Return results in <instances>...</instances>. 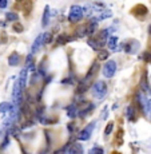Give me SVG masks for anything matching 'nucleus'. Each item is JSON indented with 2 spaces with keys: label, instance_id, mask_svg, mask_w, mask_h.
<instances>
[{
  "label": "nucleus",
  "instance_id": "nucleus-1",
  "mask_svg": "<svg viewBox=\"0 0 151 154\" xmlns=\"http://www.w3.org/2000/svg\"><path fill=\"white\" fill-rule=\"evenodd\" d=\"M92 91H94L95 98L99 99V101H102L107 94V84L104 83L103 80H99V82H96V83L92 86Z\"/></svg>",
  "mask_w": 151,
  "mask_h": 154
},
{
  "label": "nucleus",
  "instance_id": "nucleus-2",
  "mask_svg": "<svg viewBox=\"0 0 151 154\" xmlns=\"http://www.w3.org/2000/svg\"><path fill=\"white\" fill-rule=\"evenodd\" d=\"M83 8L80 5H72L71 7V11H70V15H68V20L71 23H76L82 20L83 18Z\"/></svg>",
  "mask_w": 151,
  "mask_h": 154
},
{
  "label": "nucleus",
  "instance_id": "nucleus-3",
  "mask_svg": "<svg viewBox=\"0 0 151 154\" xmlns=\"http://www.w3.org/2000/svg\"><path fill=\"white\" fill-rule=\"evenodd\" d=\"M116 72V63L114 60H108L103 67V75L106 78H112Z\"/></svg>",
  "mask_w": 151,
  "mask_h": 154
},
{
  "label": "nucleus",
  "instance_id": "nucleus-4",
  "mask_svg": "<svg viewBox=\"0 0 151 154\" xmlns=\"http://www.w3.org/2000/svg\"><path fill=\"white\" fill-rule=\"evenodd\" d=\"M94 127H95V122L88 123V125L79 133L78 139H80V141H87V139H90V137H91V134H92V131H94Z\"/></svg>",
  "mask_w": 151,
  "mask_h": 154
},
{
  "label": "nucleus",
  "instance_id": "nucleus-5",
  "mask_svg": "<svg viewBox=\"0 0 151 154\" xmlns=\"http://www.w3.org/2000/svg\"><path fill=\"white\" fill-rule=\"evenodd\" d=\"M98 22H99V19H91V22L87 24V27H86V35H94L95 34V31H96V26H98Z\"/></svg>",
  "mask_w": 151,
  "mask_h": 154
},
{
  "label": "nucleus",
  "instance_id": "nucleus-6",
  "mask_svg": "<svg viewBox=\"0 0 151 154\" xmlns=\"http://www.w3.org/2000/svg\"><path fill=\"white\" fill-rule=\"evenodd\" d=\"M27 70L28 68H23L22 70V72H20V76H19V80L16 82L18 83V86L20 88H22V91H24V87H26V79H27Z\"/></svg>",
  "mask_w": 151,
  "mask_h": 154
},
{
  "label": "nucleus",
  "instance_id": "nucleus-7",
  "mask_svg": "<svg viewBox=\"0 0 151 154\" xmlns=\"http://www.w3.org/2000/svg\"><path fill=\"white\" fill-rule=\"evenodd\" d=\"M67 115H68V118H76L78 115H79V113H78V106H76V103H72V105L67 106Z\"/></svg>",
  "mask_w": 151,
  "mask_h": 154
},
{
  "label": "nucleus",
  "instance_id": "nucleus-8",
  "mask_svg": "<svg viewBox=\"0 0 151 154\" xmlns=\"http://www.w3.org/2000/svg\"><path fill=\"white\" fill-rule=\"evenodd\" d=\"M42 44H43V34L38 36V38L35 39V42H34V44H32V47H31V54L32 55L39 51V48L42 47Z\"/></svg>",
  "mask_w": 151,
  "mask_h": 154
},
{
  "label": "nucleus",
  "instance_id": "nucleus-9",
  "mask_svg": "<svg viewBox=\"0 0 151 154\" xmlns=\"http://www.w3.org/2000/svg\"><path fill=\"white\" fill-rule=\"evenodd\" d=\"M98 68H99V64H98V63H96V62H95V63H92V66H91V68H90L88 72H87V76H86V79H84V80H90V79H91L94 75L96 74Z\"/></svg>",
  "mask_w": 151,
  "mask_h": 154
},
{
  "label": "nucleus",
  "instance_id": "nucleus-10",
  "mask_svg": "<svg viewBox=\"0 0 151 154\" xmlns=\"http://www.w3.org/2000/svg\"><path fill=\"white\" fill-rule=\"evenodd\" d=\"M19 62H20V56H19V54H16V52L11 54V56L8 58V64L9 66H18Z\"/></svg>",
  "mask_w": 151,
  "mask_h": 154
},
{
  "label": "nucleus",
  "instance_id": "nucleus-11",
  "mask_svg": "<svg viewBox=\"0 0 151 154\" xmlns=\"http://www.w3.org/2000/svg\"><path fill=\"white\" fill-rule=\"evenodd\" d=\"M68 151H70V154H83V146L80 143H74Z\"/></svg>",
  "mask_w": 151,
  "mask_h": 154
},
{
  "label": "nucleus",
  "instance_id": "nucleus-12",
  "mask_svg": "<svg viewBox=\"0 0 151 154\" xmlns=\"http://www.w3.org/2000/svg\"><path fill=\"white\" fill-rule=\"evenodd\" d=\"M48 22H49V7L47 5V7L44 8V12H43L42 26H43V27H47V26H48Z\"/></svg>",
  "mask_w": 151,
  "mask_h": 154
},
{
  "label": "nucleus",
  "instance_id": "nucleus-13",
  "mask_svg": "<svg viewBox=\"0 0 151 154\" xmlns=\"http://www.w3.org/2000/svg\"><path fill=\"white\" fill-rule=\"evenodd\" d=\"M13 106L11 105V103H8V102H3V103H0V113L1 114H4V113H8V111L12 110Z\"/></svg>",
  "mask_w": 151,
  "mask_h": 154
},
{
  "label": "nucleus",
  "instance_id": "nucleus-14",
  "mask_svg": "<svg viewBox=\"0 0 151 154\" xmlns=\"http://www.w3.org/2000/svg\"><path fill=\"white\" fill-rule=\"evenodd\" d=\"M87 88H88L87 80H82V82L78 84V87H76V92H78V94H83V92L87 91Z\"/></svg>",
  "mask_w": 151,
  "mask_h": 154
},
{
  "label": "nucleus",
  "instance_id": "nucleus-15",
  "mask_svg": "<svg viewBox=\"0 0 151 154\" xmlns=\"http://www.w3.org/2000/svg\"><path fill=\"white\" fill-rule=\"evenodd\" d=\"M94 107H95V106H94L92 103H90V105L87 106L86 109H83L82 111H79V117H80V118H84L86 115H88L90 113H91V111L94 110Z\"/></svg>",
  "mask_w": 151,
  "mask_h": 154
},
{
  "label": "nucleus",
  "instance_id": "nucleus-16",
  "mask_svg": "<svg viewBox=\"0 0 151 154\" xmlns=\"http://www.w3.org/2000/svg\"><path fill=\"white\" fill-rule=\"evenodd\" d=\"M126 113H127V118H129V121H135V110H134L133 106H129L127 110H126Z\"/></svg>",
  "mask_w": 151,
  "mask_h": 154
},
{
  "label": "nucleus",
  "instance_id": "nucleus-17",
  "mask_svg": "<svg viewBox=\"0 0 151 154\" xmlns=\"http://www.w3.org/2000/svg\"><path fill=\"white\" fill-rule=\"evenodd\" d=\"M5 18H7L8 22H16V23H18L19 15H18V13H15V12H8L7 15H5Z\"/></svg>",
  "mask_w": 151,
  "mask_h": 154
},
{
  "label": "nucleus",
  "instance_id": "nucleus-18",
  "mask_svg": "<svg viewBox=\"0 0 151 154\" xmlns=\"http://www.w3.org/2000/svg\"><path fill=\"white\" fill-rule=\"evenodd\" d=\"M116 43H118V38L116 36H111L110 39H108V47L111 50H116Z\"/></svg>",
  "mask_w": 151,
  "mask_h": 154
},
{
  "label": "nucleus",
  "instance_id": "nucleus-19",
  "mask_svg": "<svg viewBox=\"0 0 151 154\" xmlns=\"http://www.w3.org/2000/svg\"><path fill=\"white\" fill-rule=\"evenodd\" d=\"M71 38H68V36H64V35H59L58 39H56V43L58 44H64L66 42H70Z\"/></svg>",
  "mask_w": 151,
  "mask_h": 154
},
{
  "label": "nucleus",
  "instance_id": "nucleus-20",
  "mask_svg": "<svg viewBox=\"0 0 151 154\" xmlns=\"http://www.w3.org/2000/svg\"><path fill=\"white\" fill-rule=\"evenodd\" d=\"M51 39H52V36H51L49 32H44V34H43V44L51 43Z\"/></svg>",
  "mask_w": 151,
  "mask_h": 154
},
{
  "label": "nucleus",
  "instance_id": "nucleus-21",
  "mask_svg": "<svg viewBox=\"0 0 151 154\" xmlns=\"http://www.w3.org/2000/svg\"><path fill=\"white\" fill-rule=\"evenodd\" d=\"M108 56H110V54L107 52V51H100V52L98 54V59H99V60H107Z\"/></svg>",
  "mask_w": 151,
  "mask_h": 154
},
{
  "label": "nucleus",
  "instance_id": "nucleus-22",
  "mask_svg": "<svg viewBox=\"0 0 151 154\" xmlns=\"http://www.w3.org/2000/svg\"><path fill=\"white\" fill-rule=\"evenodd\" d=\"M88 154H103V149L102 147H98V146H94L92 149L88 151Z\"/></svg>",
  "mask_w": 151,
  "mask_h": 154
},
{
  "label": "nucleus",
  "instance_id": "nucleus-23",
  "mask_svg": "<svg viewBox=\"0 0 151 154\" xmlns=\"http://www.w3.org/2000/svg\"><path fill=\"white\" fill-rule=\"evenodd\" d=\"M112 129H114V122H108L106 130H104V135H110L112 131Z\"/></svg>",
  "mask_w": 151,
  "mask_h": 154
},
{
  "label": "nucleus",
  "instance_id": "nucleus-24",
  "mask_svg": "<svg viewBox=\"0 0 151 154\" xmlns=\"http://www.w3.org/2000/svg\"><path fill=\"white\" fill-rule=\"evenodd\" d=\"M32 54H30L28 56H27V59H26V68H31L32 67Z\"/></svg>",
  "mask_w": 151,
  "mask_h": 154
},
{
  "label": "nucleus",
  "instance_id": "nucleus-25",
  "mask_svg": "<svg viewBox=\"0 0 151 154\" xmlns=\"http://www.w3.org/2000/svg\"><path fill=\"white\" fill-rule=\"evenodd\" d=\"M140 84H142L143 90H146V91H148V90H150V88H148V84H147V82H146V76H143V78H142V82H140Z\"/></svg>",
  "mask_w": 151,
  "mask_h": 154
},
{
  "label": "nucleus",
  "instance_id": "nucleus-26",
  "mask_svg": "<svg viewBox=\"0 0 151 154\" xmlns=\"http://www.w3.org/2000/svg\"><path fill=\"white\" fill-rule=\"evenodd\" d=\"M68 146H70V145H68V143H67V145H66V146H63L62 149H59V150H58V151H55V153H53V154H66L67 149H68Z\"/></svg>",
  "mask_w": 151,
  "mask_h": 154
},
{
  "label": "nucleus",
  "instance_id": "nucleus-27",
  "mask_svg": "<svg viewBox=\"0 0 151 154\" xmlns=\"http://www.w3.org/2000/svg\"><path fill=\"white\" fill-rule=\"evenodd\" d=\"M83 12L87 15V16H90L91 13H92V9H91V5H86L84 8H83Z\"/></svg>",
  "mask_w": 151,
  "mask_h": 154
},
{
  "label": "nucleus",
  "instance_id": "nucleus-28",
  "mask_svg": "<svg viewBox=\"0 0 151 154\" xmlns=\"http://www.w3.org/2000/svg\"><path fill=\"white\" fill-rule=\"evenodd\" d=\"M13 31H16V32H22L23 26H20L19 23H15V24H13Z\"/></svg>",
  "mask_w": 151,
  "mask_h": 154
},
{
  "label": "nucleus",
  "instance_id": "nucleus-29",
  "mask_svg": "<svg viewBox=\"0 0 151 154\" xmlns=\"http://www.w3.org/2000/svg\"><path fill=\"white\" fill-rule=\"evenodd\" d=\"M9 134H12L13 137H18L19 135V130L16 127H11L9 129Z\"/></svg>",
  "mask_w": 151,
  "mask_h": 154
},
{
  "label": "nucleus",
  "instance_id": "nucleus-30",
  "mask_svg": "<svg viewBox=\"0 0 151 154\" xmlns=\"http://www.w3.org/2000/svg\"><path fill=\"white\" fill-rule=\"evenodd\" d=\"M143 59H144L146 62H150L151 60V54L144 52V54H143Z\"/></svg>",
  "mask_w": 151,
  "mask_h": 154
},
{
  "label": "nucleus",
  "instance_id": "nucleus-31",
  "mask_svg": "<svg viewBox=\"0 0 151 154\" xmlns=\"http://www.w3.org/2000/svg\"><path fill=\"white\" fill-rule=\"evenodd\" d=\"M8 5V1L7 0H0V8H5Z\"/></svg>",
  "mask_w": 151,
  "mask_h": 154
},
{
  "label": "nucleus",
  "instance_id": "nucleus-32",
  "mask_svg": "<svg viewBox=\"0 0 151 154\" xmlns=\"http://www.w3.org/2000/svg\"><path fill=\"white\" fill-rule=\"evenodd\" d=\"M8 142H9V138H8V135H7V137L4 138V142H3V145H1V149H4L5 146L8 145Z\"/></svg>",
  "mask_w": 151,
  "mask_h": 154
},
{
  "label": "nucleus",
  "instance_id": "nucleus-33",
  "mask_svg": "<svg viewBox=\"0 0 151 154\" xmlns=\"http://www.w3.org/2000/svg\"><path fill=\"white\" fill-rule=\"evenodd\" d=\"M107 115H108V110L104 109V110L102 111V119H107Z\"/></svg>",
  "mask_w": 151,
  "mask_h": 154
},
{
  "label": "nucleus",
  "instance_id": "nucleus-34",
  "mask_svg": "<svg viewBox=\"0 0 151 154\" xmlns=\"http://www.w3.org/2000/svg\"><path fill=\"white\" fill-rule=\"evenodd\" d=\"M146 106H147V109H148L150 115H151V99H147V101H146Z\"/></svg>",
  "mask_w": 151,
  "mask_h": 154
},
{
  "label": "nucleus",
  "instance_id": "nucleus-35",
  "mask_svg": "<svg viewBox=\"0 0 151 154\" xmlns=\"http://www.w3.org/2000/svg\"><path fill=\"white\" fill-rule=\"evenodd\" d=\"M68 130L70 131H74V125L72 123H68Z\"/></svg>",
  "mask_w": 151,
  "mask_h": 154
},
{
  "label": "nucleus",
  "instance_id": "nucleus-36",
  "mask_svg": "<svg viewBox=\"0 0 151 154\" xmlns=\"http://www.w3.org/2000/svg\"><path fill=\"white\" fill-rule=\"evenodd\" d=\"M148 34H150V35H151V24H150V26H148Z\"/></svg>",
  "mask_w": 151,
  "mask_h": 154
}]
</instances>
